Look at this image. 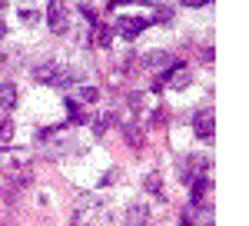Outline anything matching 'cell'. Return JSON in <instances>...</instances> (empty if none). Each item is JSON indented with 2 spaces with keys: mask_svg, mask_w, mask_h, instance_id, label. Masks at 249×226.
<instances>
[{
  "mask_svg": "<svg viewBox=\"0 0 249 226\" xmlns=\"http://www.w3.org/2000/svg\"><path fill=\"white\" fill-rule=\"evenodd\" d=\"M176 170H179V180L186 187H193L199 176H210V160L206 156H196V153H183L176 160Z\"/></svg>",
  "mask_w": 249,
  "mask_h": 226,
  "instance_id": "cell-1",
  "label": "cell"
},
{
  "mask_svg": "<svg viewBox=\"0 0 249 226\" xmlns=\"http://www.w3.org/2000/svg\"><path fill=\"white\" fill-rule=\"evenodd\" d=\"M146 27H150V20H146V17H116L113 20V30L123 40H136Z\"/></svg>",
  "mask_w": 249,
  "mask_h": 226,
  "instance_id": "cell-2",
  "label": "cell"
},
{
  "mask_svg": "<svg viewBox=\"0 0 249 226\" xmlns=\"http://www.w3.org/2000/svg\"><path fill=\"white\" fill-rule=\"evenodd\" d=\"M70 14H67V7H63V0H50L47 3V27L53 30V34H67L70 30Z\"/></svg>",
  "mask_w": 249,
  "mask_h": 226,
  "instance_id": "cell-3",
  "label": "cell"
},
{
  "mask_svg": "<svg viewBox=\"0 0 249 226\" xmlns=\"http://www.w3.org/2000/svg\"><path fill=\"white\" fill-rule=\"evenodd\" d=\"M213 127H216L213 107H199V110L193 113V133H196L199 140H213Z\"/></svg>",
  "mask_w": 249,
  "mask_h": 226,
  "instance_id": "cell-4",
  "label": "cell"
},
{
  "mask_svg": "<svg viewBox=\"0 0 249 226\" xmlns=\"http://www.w3.org/2000/svg\"><path fill=\"white\" fill-rule=\"evenodd\" d=\"M136 67H140V70H179V67H183V63H176V60H170V54H166V50H153V54H146V56H140V60H136Z\"/></svg>",
  "mask_w": 249,
  "mask_h": 226,
  "instance_id": "cell-5",
  "label": "cell"
},
{
  "mask_svg": "<svg viewBox=\"0 0 249 226\" xmlns=\"http://www.w3.org/2000/svg\"><path fill=\"white\" fill-rule=\"evenodd\" d=\"M210 193H213V180L210 176H199L196 183H193V209H203V213H210Z\"/></svg>",
  "mask_w": 249,
  "mask_h": 226,
  "instance_id": "cell-6",
  "label": "cell"
},
{
  "mask_svg": "<svg viewBox=\"0 0 249 226\" xmlns=\"http://www.w3.org/2000/svg\"><path fill=\"white\" fill-rule=\"evenodd\" d=\"M0 107L3 110H14L17 107V83H10V80L0 83Z\"/></svg>",
  "mask_w": 249,
  "mask_h": 226,
  "instance_id": "cell-7",
  "label": "cell"
},
{
  "mask_svg": "<svg viewBox=\"0 0 249 226\" xmlns=\"http://www.w3.org/2000/svg\"><path fill=\"white\" fill-rule=\"evenodd\" d=\"M96 96H100V90H96V87H87V83H83V87H77V90L70 94V100H73V103H87V107H93V103H96Z\"/></svg>",
  "mask_w": 249,
  "mask_h": 226,
  "instance_id": "cell-8",
  "label": "cell"
},
{
  "mask_svg": "<svg viewBox=\"0 0 249 226\" xmlns=\"http://www.w3.org/2000/svg\"><path fill=\"white\" fill-rule=\"evenodd\" d=\"M126 226H150V213H146V207L133 203V207L126 209Z\"/></svg>",
  "mask_w": 249,
  "mask_h": 226,
  "instance_id": "cell-9",
  "label": "cell"
},
{
  "mask_svg": "<svg viewBox=\"0 0 249 226\" xmlns=\"http://www.w3.org/2000/svg\"><path fill=\"white\" fill-rule=\"evenodd\" d=\"M93 43H96V47H110V43H113V27L96 23V27H93Z\"/></svg>",
  "mask_w": 249,
  "mask_h": 226,
  "instance_id": "cell-10",
  "label": "cell"
},
{
  "mask_svg": "<svg viewBox=\"0 0 249 226\" xmlns=\"http://www.w3.org/2000/svg\"><path fill=\"white\" fill-rule=\"evenodd\" d=\"M166 80H170V87H173V90H186V87L193 83V74L186 70V67H179V70H176L173 76H166Z\"/></svg>",
  "mask_w": 249,
  "mask_h": 226,
  "instance_id": "cell-11",
  "label": "cell"
},
{
  "mask_svg": "<svg viewBox=\"0 0 249 226\" xmlns=\"http://www.w3.org/2000/svg\"><path fill=\"white\" fill-rule=\"evenodd\" d=\"M123 133H126V140H130V147H133V150H143V133H140L136 123H126Z\"/></svg>",
  "mask_w": 249,
  "mask_h": 226,
  "instance_id": "cell-12",
  "label": "cell"
},
{
  "mask_svg": "<svg viewBox=\"0 0 249 226\" xmlns=\"http://www.w3.org/2000/svg\"><path fill=\"white\" fill-rule=\"evenodd\" d=\"M173 20H176V10H173V7H160V10H156V17L150 20V23H163V27H170Z\"/></svg>",
  "mask_w": 249,
  "mask_h": 226,
  "instance_id": "cell-13",
  "label": "cell"
},
{
  "mask_svg": "<svg viewBox=\"0 0 249 226\" xmlns=\"http://www.w3.org/2000/svg\"><path fill=\"white\" fill-rule=\"evenodd\" d=\"M113 120H116V113H103V116L93 123V133H96V136H103V133H107V127H110Z\"/></svg>",
  "mask_w": 249,
  "mask_h": 226,
  "instance_id": "cell-14",
  "label": "cell"
},
{
  "mask_svg": "<svg viewBox=\"0 0 249 226\" xmlns=\"http://www.w3.org/2000/svg\"><path fill=\"white\" fill-rule=\"evenodd\" d=\"M14 130H17L14 120H3V123H0V143H10V140H14Z\"/></svg>",
  "mask_w": 249,
  "mask_h": 226,
  "instance_id": "cell-15",
  "label": "cell"
},
{
  "mask_svg": "<svg viewBox=\"0 0 249 226\" xmlns=\"http://www.w3.org/2000/svg\"><path fill=\"white\" fill-rule=\"evenodd\" d=\"M120 176H123V173H120V167H116V170H107V173H103V180H100V187H113Z\"/></svg>",
  "mask_w": 249,
  "mask_h": 226,
  "instance_id": "cell-16",
  "label": "cell"
},
{
  "mask_svg": "<svg viewBox=\"0 0 249 226\" xmlns=\"http://www.w3.org/2000/svg\"><path fill=\"white\" fill-rule=\"evenodd\" d=\"M146 187L153 189V193H163V187H160V173H150V176H146Z\"/></svg>",
  "mask_w": 249,
  "mask_h": 226,
  "instance_id": "cell-17",
  "label": "cell"
},
{
  "mask_svg": "<svg viewBox=\"0 0 249 226\" xmlns=\"http://www.w3.org/2000/svg\"><path fill=\"white\" fill-rule=\"evenodd\" d=\"M20 20H23V23H34V20H40V17H37V10H27V7H23V10H20Z\"/></svg>",
  "mask_w": 249,
  "mask_h": 226,
  "instance_id": "cell-18",
  "label": "cell"
},
{
  "mask_svg": "<svg viewBox=\"0 0 249 226\" xmlns=\"http://www.w3.org/2000/svg\"><path fill=\"white\" fill-rule=\"evenodd\" d=\"M60 127H43V130H37V140H47V136H53Z\"/></svg>",
  "mask_w": 249,
  "mask_h": 226,
  "instance_id": "cell-19",
  "label": "cell"
},
{
  "mask_svg": "<svg viewBox=\"0 0 249 226\" xmlns=\"http://www.w3.org/2000/svg\"><path fill=\"white\" fill-rule=\"evenodd\" d=\"M183 7H203V3H210V0H179Z\"/></svg>",
  "mask_w": 249,
  "mask_h": 226,
  "instance_id": "cell-20",
  "label": "cell"
},
{
  "mask_svg": "<svg viewBox=\"0 0 249 226\" xmlns=\"http://www.w3.org/2000/svg\"><path fill=\"white\" fill-rule=\"evenodd\" d=\"M7 37V23H3V20H0V40Z\"/></svg>",
  "mask_w": 249,
  "mask_h": 226,
  "instance_id": "cell-21",
  "label": "cell"
},
{
  "mask_svg": "<svg viewBox=\"0 0 249 226\" xmlns=\"http://www.w3.org/2000/svg\"><path fill=\"white\" fill-rule=\"evenodd\" d=\"M120 3H126V0H110V7H113V10L120 7Z\"/></svg>",
  "mask_w": 249,
  "mask_h": 226,
  "instance_id": "cell-22",
  "label": "cell"
}]
</instances>
